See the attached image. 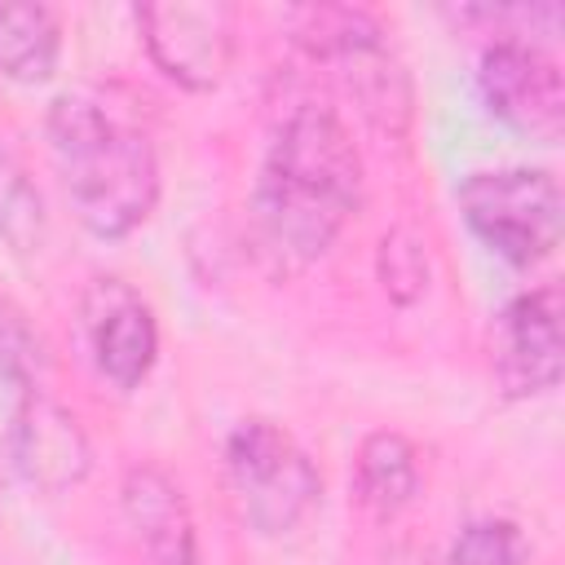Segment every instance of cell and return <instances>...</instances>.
<instances>
[{
  "label": "cell",
  "mask_w": 565,
  "mask_h": 565,
  "mask_svg": "<svg viewBox=\"0 0 565 565\" xmlns=\"http://www.w3.org/2000/svg\"><path fill=\"white\" fill-rule=\"evenodd\" d=\"M44 234H49L44 199H40L31 172L18 163V154L0 141V238L18 256H31L44 247Z\"/></svg>",
  "instance_id": "obj_14"
},
{
  "label": "cell",
  "mask_w": 565,
  "mask_h": 565,
  "mask_svg": "<svg viewBox=\"0 0 565 565\" xmlns=\"http://www.w3.org/2000/svg\"><path fill=\"white\" fill-rule=\"evenodd\" d=\"M455 199L472 238L512 269H534L561 247L565 199L547 168H486L463 177Z\"/></svg>",
  "instance_id": "obj_5"
},
{
  "label": "cell",
  "mask_w": 565,
  "mask_h": 565,
  "mask_svg": "<svg viewBox=\"0 0 565 565\" xmlns=\"http://www.w3.org/2000/svg\"><path fill=\"white\" fill-rule=\"evenodd\" d=\"M375 274H380V287L393 305H415L424 291H428V278H433V265H428V243L411 230V225H397L380 238V252H375Z\"/></svg>",
  "instance_id": "obj_16"
},
{
  "label": "cell",
  "mask_w": 565,
  "mask_h": 565,
  "mask_svg": "<svg viewBox=\"0 0 565 565\" xmlns=\"http://www.w3.org/2000/svg\"><path fill=\"white\" fill-rule=\"evenodd\" d=\"M62 62V18L57 9L26 0L0 4V79L44 84Z\"/></svg>",
  "instance_id": "obj_13"
},
{
  "label": "cell",
  "mask_w": 565,
  "mask_h": 565,
  "mask_svg": "<svg viewBox=\"0 0 565 565\" xmlns=\"http://www.w3.org/2000/svg\"><path fill=\"white\" fill-rule=\"evenodd\" d=\"M88 468H93V446H88L79 419L62 402L40 393L35 428H31V446H26V463H22V486H31L40 494H66L88 477Z\"/></svg>",
  "instance_id": "obj_12"
},
{
  "label": "cell",
  "mask_w": 565,
  "mask_h": 565,
  "mask_svg": "<svg viewBox=\"0 0 565 565\" xmlns=\"http://www.w3.org/2000/svg\"><path fill=\"white\" fill-rule=\"evenodd\" d=\"M419 486H424V472H419V450L411 446V437L393 428H375L362 437L353 455V499L366 516L393 521L397 512L415 503Z\"/></svg>",
  "instance_id": "obj_11"
},
{
  "label": "cell",
  "mask_w": 565,
  "mask_h": 565,
  "mask_svg": "<svg viewBox=\"0 0 565 565\" xmlns=\"http://www.w3.org/2000/svg\"><path fill=\"white\" fill-rule=\"evenodd\" d=\"M380 565H419V556H415L411 547H393V552H388Z\"/></svg>",
  "instance_id": "obj_19"
},
{
  "label": "cell",
  "mask_w": 565,
  "mask_h": 565,
  "mask_svg": "<svg viewBox=\"0 0 565 565\" xmlns=\"http://www.w3.org/2000/svg\"><path fill=\"white\" fill-rule=\"evenodd\" d=\"M40 393L44 388L35 384V375L0 366V486L22 481V463H26Z\"/></svg>",
  "instance_id": "obj_15"
},
{
  "label": "cell",
  "mask_w": 565,
  "mask_h": 565,
  "mask_svg": "<svg viewBox=\"0 0 565 565\" xmlns=\"http://www.w3.org/2000/svg\"><path fill=\"white\" fill-rule=\"evenodd\" d=\"M291 44L322 66H335L340 88L358 115L388 141H402L415 115V93L402 57L384 40V26L366 9L305 4L291 9Z\"/></svg>",
  "instance_id": "obj_3"
},
{
  "label": "cell",
  "mask_w": 565,
  "mask_h": 565,
  "mask_svg": "<svg viewBox=\"0 0 565 565\" xmlns=\"http://www.w3.org/2000/svg\"><path fill=\"white\" fill-rule=\"evenodd\" d=\"M146 57L185 93L225 84L238 49V13L225 0H159L132 9Z\"/></svg>",
  "instance_id": "obj_6"
},
{
  "label": "cell",
  "mask_w": 565,
  "mask_h": 565,
  "mask_svg": "<svg viewBox=\"0 0 565 565\" xmlns=\"http://www.w3.org/2000/svg\"><path fill=\"white\" fill-rule=\"evenodd\" d=\"M119 516L141 565H203L185 490L159 463H132L124 472Z\"/></svg>",
  "instance_id": "obj_10"
},
{
  "label": "cell",
  "mask_w": 565,
  "mask_h": 565,
  "mask_svg": "<svg viewBox=\"0 0 565 565\" xmlns=\"http://www.w3.org/2000/svg\"><path fill=\"white\" fill-rule=\"evenodd\" d=\"M79 322L97 375L119 393L141 388L159 362V322L150 300L124 278H93L79 305Z\"/></svg>",
  "instance_id": "obj_9"
},
{
  "label": "cell",
  "mask_w": 565,
  "mask_h": 565,
  "mask_svg": "<svg viewBox=\"0 0 565 565\" xmlns=\"http://www.w3.org/2000/svg\"><path fill=\"white\" fill-rule=\"evenodd\" d=\"M362 207V154L344 119L322 102H296L260 159L252 185V243L274 274L322 260Z\"/></svg>",
  "instance_id": "obj_1"
},
{
  "label": "cell",
  "mask_w": 565,
  "mask_h": 565,
  "mask_svg": "<svg viewBox=\"0 0 565 565\" xmlns=\"http://www.w3.org/2000/svg\"><path fill=\"white\" fill-rule=\"evenodd\" d=\"M490 371L508 402L547 397L565 371L561 335V291L534 287L503 305L490 335Z\"/></svg>",
  "instance_id": "obj_8"
},
{
  "label": "cell",
  "mask_w": 565,
  "mask_h": 565,
  "mask_svg": "<svg viewBox=\"0 0 565 565\" xmlns=\"http://www.w3.org/2000/svg\"><path fill=\"white\" fill-rule=\"evenodd\" d=\"M481 106L539 141H556L565 124V84L556 57L530 35H494L477 57Z\"/></svg>",
  "instance_id": "obj_7"
},
{
  "label": "cell",
  "mask_w": 565,
  "mask_h": 565,
  "mask_svg": "<svg viewBox=\"0 0 565 565\" xmlns=\"http://www.w3.org/2000/svg\"><path fill=\"white\" fill-rule=\"evenodd\" d=\"M446 565H530V543L516 521L477 516L455 534Z\"/></svg>",
  "instance_id": "obj_17"
},
{
  "label": "cell",
  "mask_w": 565,
  "mask_h": 565,
  "mask_svg": "<svg viewBox=\"0 0 565 565\" xmlns=\"http://www.w3.org/2000/svg\"><path fill=\"white\" fill-rule=\"evenodd\" d=\"M49 154L75 221L93 238H128L159 207V154L150 132L97 88L49 102Z\"/></svg>",
  "instance_id": "obj_2"
},
{
  "label": "cell",
  "mask_w": 565,
  "mask_h": 565,
  "mask_svg": "<svg viewBox=\"0 0 565 565\" xmlns=\"http://www.w3.org/2000/svg\"><path fill=\"white\" fill-rule=\"evenodd\" d=\"M225 486L238 521L256 539L296 534L322 499V477L309 450L274 419L247 415L225 437Z\"/></svg>",
  "instance_id": "obj_4"
},
{
  "label": "cell",
  "mask_w": 565,
  "mask_h": 565,
  "mask_svg": "<svg viewBox=\"0 0 565 565\" xmlns=\"http://www.w3.org/2000/svg\"><path fill=\"white\" fill-rule=\"evenodd\" d=\"M0 366L4 371H26L35 375L44 366V340L35 335V327L0 296Z\"/></svg>",
  "instance_id": "obj_18"
}]
</instances>
